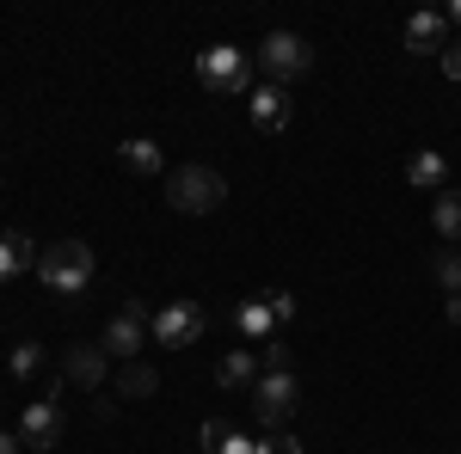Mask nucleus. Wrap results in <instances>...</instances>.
Listing matches in <instances>:
<instances>
[{"label":"nucleus","instance_id":"7ed1b4c3","mask_svg":"<svg viewBox=\"0 0 461 454\" xmlns=\"http://www.w3.org/2000/svg\"><path fill=\"white\" fill-rule=\"evenodd\" d=\"M148 332H154V344L185 350V344H197V338L210 332V307H203V301H167L160 314L148 319Z\"/></svg>","mask_w":461,"mask_h":454},{"label":"nucleus","instance_id":"9b49d317","mask_svg":"<svg viewBox=\"0 0 461 454\" xmlns=\"http://www.w3.org/2000/svg\"><path fill=\"white\" fill-rule=\"evenodd\" d=\"M406 184H412V191H430V197L449 191V160H443L437 147H419V154L406 160Z\"/></svg>","mask_w":461,"mask_h":454},{"label":"nucleus","instance_id":"cd10ccee","mask_svg":"<svg viewBox=\"0 0 461 454\" xmlns=\"http://www.w3.org/2000/svg\"><path fill=\"white\" fill-rule=\"evenodd\" d=\"M449 25H461V0H456V6H449Z\"/></svg>","mask_w":461,"mask_h":454},{"label":"nucleus","instance_id":"bb28decb","mask_svg":"<svg viewBox=\"0 0 461 454\" xmlns=\"http://www.w3.org/2000/svg\"><path fill=\"white\" fill-rule=\"evenodd\" d=\"M0 454H19V436L13 430H0Z\"/></svg>","mask_w":461,"mask_h":454},{"label":"nucleus","instance_id":"39448f33","mask_svg":"<svg viewBox=\"0 0 461 454\" xmlns=\"http://www.w3.org/2000/svg\"><path fill=\"white\" fill-rule=\"evenodd\" d=\"M258 56H265V74H271L277 86H289V80H302V74L314 68V49H308V37H295V31H265Z\"/></svg>","mask_w":461,"mask_h":454},{"label":"nucleus","instance_id":"ddd939ff","mask_svg":"<svg viewBox=\"0 0 461 454\" xmlns=\"http://www.w3.org/2000/svg\"><path fill=\"white\" fill-rule=\"evenodd\" d=\"M117 160H123L136 178H160V173H167V154H160L148 136H130L123 147H117Z\"/></svg>","mask_w":461,"mask_h":454},{"label":"nucleus","instance_id":"b1692460","mask_svg":"<svg viewBox=\"0 0 461 454\" xmlns=\"http://www.w3.org/2000/svg\"><path fill=\"white\" fill-rule=\"evenodd\" d=\"M271 369H289V344H265V375Z\"/></svg>","mask_w":461,"mask_h":454},{"label":"nucleus","instance_id":"4be33fe9","mask_svg":"<svg viewBox=\"0 0 461 454\" xmlns=\"http://www.w3.org/2000/svg\"><path fill=\"white\" fill-rule=\"evenodd\" d=\"M258 454H302V442H295V436H284V430H277V436H265V442H258Z\"/></svg>","mask_w":461,"mask_h":454},{"label":"nucleus","instance_id":"9d476101","mask_svg":"<svg viewBox=\"0 0 461 454\" xmlns=\"http://www.w3.org/2000/svg\"><path fill=\"white\" fill-rule=\"evenodd\" d=\"M406 49L412 56H443L449 49V13H412L406 19Z\"/></svg>","mask_w":461,"mask_h":454},{"label":"nucleus","instance_id":"4468645a","mask_svg":"<svg viewBox=\"0 0 461 454\" xmlns=\"http://www.w3.org/2000/svg\"><path fill=\"white\" fill-rule=\"evenodd\" d=\"M430 227H437V240L443 245H461V191H437V203H430Z\"/></svg>","mask_w":461,"mask_h":454},{"label":"nucleus","instance_id":"a878e982","mask_svg":"<svg viewBox=\"0 0 461 454\" xmlns=\"http://www.w3.org/2000/svg\"><path fill=\"white\" fill-rule=\"evenodd\" d=\"M443 314H449V325H461V295H449V301H443Z\"/></svg>","mask_w":461,"mask_h":454},{"label":"nucleus","instance_id":"dca6fc26","mask_svg":"<svg viewBox=\"0 0 461 454\" xmlns=\"http://www.w3.org/2000/svg\"><path fill=\"white\" fill-rule=\"evenodd\" d=\"M252 381H258V356H252V350H228L221 369H215V387L234 393V387H252Z\"/></svg>","mask_w":461,"mask_h":454},{"label":"nucleus","instance_id":"f8f14e48","mask_svg":"<svg viewBox=\"0 0 461 454\" xmlns=\"http://www.w3.org/2000/svg\"><path fill=\"white\" fill-rule=\"evenodd\" d=\"M252 123L258 129H284L289 123V86H277V80L252 86Z\"/></svg>","mask_w":461,"mask_h":454},{"label":"nucleus","instance_id":"20e7f679","mask_svg":"<svg viewBox=\"0 0 461 454\" xmlns=\"http://www.w3.org/2000/svg\"><path fill=\"white\" fill-rule=\"evenodd\" d=\"M302 405V381L289 375V369H271V375H258L252 381V412H258V423L265 430H277V423H289V412Z\"/></svg>","mask_w":461,"mask_h":454},{"label":"nucleus","instance_id":"2eb2a0df","mask_svg":"<svg viewBox=\"0 0 461 454\" xmlns=\"http://www.w3.org/2000/svg\"><path fill=\"white\" fill-rule=\"evenodd\" d=\"M43 252H32V240L25 234H0V282H13L19 271H32Z\"/></svg>","mask_w":461,"mask_h":454},{"label":"nucleus","instance_id":"f3484780","mask_svg":"<svg viewBox=\"0 0 461 454\" xmlns=\"http://www.w3.org/2000/svg\"><path fill=\"white\" fill-rule=\"evenodd\" d=\"M203 449H210V454H258V442H247L234 423L210 418V423H203Z\"/></svg>","mask_w":461,"mask_h":454},{"label":"nucleus","instance_id":"412c9836","mask_svg":"<svg viewBox=\"0 0 461 454\" xmlns=\"http://www.w3.org/2000/svg\"><path fill=\"white\" fill-rule=\"evenodd\" d=\"M6 369H13L19 381H32L37 369H43V350H37V344H13V356H6Z\"/></svg>","mask_w":461,"mask_h":454},{"label":"nucleus","instance_id":"f257e3e1","mask_svg":"<svg viewBox=\"0 0 461 454\" xmlns=\"http://www.w3.org/2000/svg\"><path fill=\"white\" fill-rule=\"evenodd\" d=\"M37 277H43V289H50V295H80V289L93 282V245H86V240H56V245H43Z\"/></svg>","mask_w":461,"mask_h":454},{"label":"nucleus","instance_id":"393cba45","mask_svg":"<svg viewBox=\"0 0 461 454\" xmlns=\"http://www.w3.org/2000/svg\"><path fill=\"white\" fill-rule=\"evenodd\" d=\"M443 74H449V80H461V43H449V49H443Z\"/></svg>","mask_w":461,"mask_h":454},{"label":"nucleus","instance_id":"423d86ee","mask_svg":"<svg viewBox=\"0 0 461 454\" xmlns=\"http://www.w3.org/2000/svg\"><path fill=\"white\" fill-rule=\"evenodd\" d=\"M197 80H203L210 93H247V86H252L247 56H240L234 43H210V49L197 56Z\"/></svg>","mask_w":461,"mask_h":454},{"label":"nucleus","instance_id":"6ab92c4d","mask_svg":"<svg viewBox=\"0 0 461 454\" xmlns=\"http://www.w3.org/2000/svg\"><path fill=\"white\" fill-rule=\"evenodd\" d=\"M240 338H247V344H258V338H265V344H271V332H277V314H271V301H247V307H240Z\"/></svg>","mask_w":461,"mask_h":454},{"label":"nucleus","instance_id":"0eeeda50","mask_svg":"<svg viewBox=\"0 0 461 454\" xmlns=\"http://www.w3.org/2000/svg\"><path fill=\"white\" fill-rule=\"evenodd\" d=\"M148 307L142 301H123L117 314H111V325H105V350L117 356V362H136V350L148 344Z\"/></svg>","mask_w":461,"mask_h":454},{"label":"nucleus","instance_id":"5701e85b","mask_svg":"<svg viewBox=\"0 0 461 454\" xmlns=\"http://www.w3.org/2000/svg\"><path fill=\"white\" fill-rule=\"evenodd\" d=\"M271 314H277V325H289V319H295V301H289L284 289H277V295H271Z\"/></svg>","mask_w":461,"mask_h":454},{"label":"nucleus","instance_id":"aec40b11","mask_svg":"<svg viewBox=\"0 0 461 454\" xmlns=\"http://www.w3.org/2000/svg\"><path fill=\"white\" fill-rule=\"evenodd\" d=\"M430 277L443 282V295H461V245H437L430 252Z\"/></svg>","mask_w":461,"mask_h":454},{"label":"nucleus","instance_id":"6e6552de","mask_svg":"<svg viewBox=\"0 0 461 454\" xmlns=\"http://www.w3.org/2000/svg\"><path fill=\"white\" fill-rule=\"evenodd\" d=\"M105 369H111V350L105 344H68L62 356V387H80V393H99L105 387Z\"/></svg>","mask_w":461,"mask_h":454},{"label":"nucleus","instance_id":"f03ea898","mask_svg":"<svg viewBox=\"0 0 461 454\" xmlns=\"http://www.w3.org/2000/svg\"><path fill=\"white\" fill-rule=\"evenodd\" d=\"M167 203H173L178 215H210L228 203V178L215 173V166H178L173 178H167Z\"/></svg>","mask_w":461,"mask_h":454},{"label":"nucleus","instance_id":"1a4fd4ad","mask_svg":"<svg viewBox=\"0 0 461 454\" xmlns=\"http://www.w3.org/2000/svg\"><path fill=\"white\" fill-rule=\"evenodd\" d=\"M19 442L50 454L56 442H62V405H56V399H32L25 418H19Z\"/></svg>","mask_w":461,"mask_h":454},{"label":"nucleus","instance_id":"a211bd4d","mask_svg":"<svg viewBox=\"0 0 461 454\" xmlns=\"http://www.w3.org/2000/svg\"><path fill=\"white\" fill-rule=\"evenodd\" d=\"M117 393H123V399H154V393H160V375H154L148 362H123V369H117Z\"/></svg>","mask_w":461,"mask_h":454}]
</instances>
